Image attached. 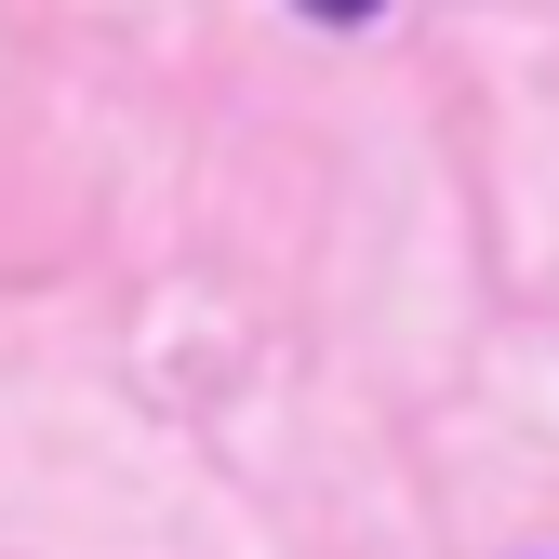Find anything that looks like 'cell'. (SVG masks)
Here are the masks:
<instances>
[{
    "instance_id": "obj_1",
    "label": "cell",
    "mask_w": 559,
    "mask_h": 559,
    "mask_svg": "<svg viewBox=\"0 0 559 559\" xmlns=\"http://www.w3.org/2000/svg\"><path fill=\"white\" fill-rule=\"evenodd\" d=\"M307 14H320V27H373L386 0H307Z\"/></svg>"
}]
</instances>
